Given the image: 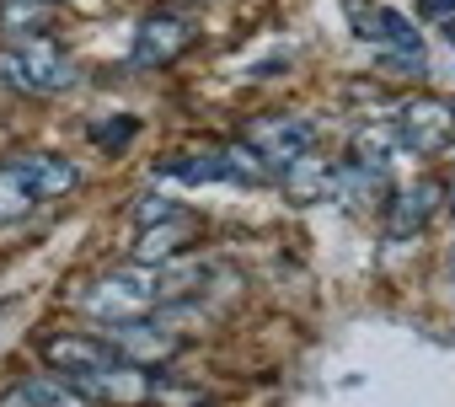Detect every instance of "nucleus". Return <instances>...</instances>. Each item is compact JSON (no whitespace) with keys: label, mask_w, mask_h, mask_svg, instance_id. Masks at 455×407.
I'll use <instances>...</instances> for the list:
<instances>
[{"label":"nucleus","mask_w":455,"mask_h":407,"mask_svg":"<svg viewBox=\"0 0 455 407\" xmlns=\"http://www.w3.org/2000/svg\"><path fill=\"white\" fill-rule=\"evenodd\" d=\"M70 81H76V65L49 38H28L17 49H0V86H12V92L49 97V92H65Z\"/></svg>","instance_id":"nucleus-1"},{"label":"nucleus","mask_w":455,"mask_h":407,"mask_svg":"<svg viewBox=\"0 0 455 407\" xmlns=\"http://www.w3.org/2000/svg\"><path fill=\"white\" fill-rule=\"evenodd\" d=\"M156 300H161V279H156V268H145V263L118 268L113 279L97 284V295H86V306H92L102 322H134V316H145Z\"/></svg>","instance_id":"nucleus-2"},{"label":"nucleus","mask_w":455,"mask_h":407,"mask_svg":"<svg viewBox=\"0 0 455 407\" xmlns=\"http://www.w3.org/2000/svg\"><path fill=\"white\" fill-rule=\"evenodd\" d=\"M108 348H113L118 359H129L134 370H145V364H166V359L182 348V338L166 332V327H156V322H145V316H134V322H113Z\"/></svg>","instance_id":"nucleus-3"},{"label":"nucleus","mask_w":455,"mask_h":407,"mask_svg":"<svg viewBox=\"0 0 455 407\" xmlns=\"http://www.w3.org/2000/svg\"><path fill=\"white\" fill-rule=\"evenodd\" d=\"M450 134H455V118H450V108H444L439 97H412V102L402 108V118H396V140L412 145L418 156L444 150Z\"/></svg>","instance_id":"nucleus-4"},{"label":"nucleus","mask_w":455,"mask_h":407,"mask_svg":"<svg viewBox=\"0 0 455 407\" xmlns=\"http://www.w3.org/2000/svg\"><path fill=\"white\" fill-rule=\"evenodd\" d=\"M193 49V28L182 22V17H172V12H156L140 33H134V65H172V60H182Z\"/></svg>","instance_id":"nucleus-5"},{"label":"nucleus","mask_w":455,"mask_h":407,"mask_svg":"<svg viewBox=\"0 0 455 407\" xmlns=\"http://www.w3.org/2000/svg\"><path fill=\"white\" fill-rule=\"evenodd\" d=\"M247 145L268 161V166H290V161H300L306 150H311V124L306 118H258L252 124V134H247Z\"/></svg>","instance_id":"nucleus-6"},{"label":"nucleus","mask_w":455,"mask_h":407,"mask_svg":"<svg viewBox=\"0 0 455 407\" xmlns=\"http://www.w3.org/2000/svg\"><path fill=\"white\" fill-rule=\"evenodd\" d=\"M44 359H49L54 370H65L70 380H81V375H102V370L113 364V348H108V343H97V338L60 332V338H49V343H44Z\"/></svg>","instance_id":"nucleus-7"},{"label":"nucleus","mask_w":455,"mask_h":407,"mask_svg":"<svg viewBox=\"0 0 455 407\" xmlns=\"http://www.w3.org/2000/svg\"><path fill=\"white\" fill-rule=\"evenodd\" d=\"M434 198H439V182H412L407 193H396L386 231H391V236H412V231H423L428 215H434Z\"/></svg>","instance_id":"nucleus-8"},{"label":"nucleus","mask_w":455,"mask_h":407,"mask_svg":"<svg viewBox=\"0 0 455 407\" xmlns=\"http://www.w3.org/2000/svg\"><path fill=\"white\" fill-rule=\"evenodd\" d=\"M22 177H28V188L38 193V198H54V193H70L76 182H81V172L70 166V161H60V156H22V161H12Z\"/></svg>","instance_id":"nucleus-9"},{"label":"nucleus","mask_w":455,"mask_h":407,"mask_svg":"<svg viewBox=\"0 0 455 407\" xmlns=\"http://www.w3.org/2000/svg\"><path fill=\"white\" fill-rule=\"evenodd\" d=\"M22 407H92V396L70 380V375H33L17 386Z\"/></svg>","instance_id":"nucleus-10"},{"label":"nucleus","mask_w":455,"mask_h":407,"mask_svg":"<svg viewBox=\"0 0 455 407\" xmlns=\"http://www.w3.org/2000/svg\"><path fill=\"white\" fill-rule=\"evenodd\" d=\"M33 204H38V193L28 188V177L17 166H0V231L17 226V220H28Z\"/></svg>","instance_id":"nucleus-11"},{"label":"nucleus","mask_w":455,"mask_h":407,"mask_svg":"<svg viewBox=\"0 0 455 407\" xmlns=\"http://www.w3.org/2000/svg\"><path fill=\"white\" fill-rule=\"evenodd\" d=\"M327 182H332V172L306 150L300 161H290L284 166V188H290V198H300V204H311V198H322L327 193Z\"/></svg>","instance_id":"nucleus-12"},{"label":"nucleus","mask_w":455,"mask_h":407,"mask_svg":"<svg viewBox=\"0 0 455 407\" xmlns=\"http://www.w3.org/2000/svg\"><path fill=\"white\" fill-rule=\"evenodd\" d=\"M182 236H188V226H182V220H166L161 231H145V236H140V247H134V263H145V268H150V263H166V258L177 252V242H182Z\"/></svg>","instance_id":"nucleus-13"},{"label":"nucleus","mask_w":455,"mask_h":407,"mask_svg":"<svg viewBox=\"0 0 455 407\" xmlns=\"http://www.w3.org/2000/svg\"><path fill=\"white\" fill-rule=\"evenodd\" d=\"M44 22H49V6H44V0H6V6H0V28H6V33H44Z\"/></svg>","instance_id":"nucleus-14"},{"label":"nucleus","mask_w":455,"mask_h":407,"mask_svg":"<svg viewBox=\"0 0 455 407\" xmlns=\"http://www.w3.org/2000/svg\"><path fill=\"white\" fill-rule=\"evenodd\" d=\"M375 38H386V44H396L402 54H418V33H412V22L402 17V12H375Z\"/></svg>","instance_id":"nucleus-15"},{"label":"nucleus","mask_w":455,"mask_h":407,"mask_svg":"<svg viewBox=\"0 0 455 407\" xmlns=\"http://www.w3.org/2000/svg\"><path fill=\"white\" fill-rule=\"evenodd\" d=\"M134 220L150 231V226H166V220H177V210H172V198H161V193H156V198H140V204H134Z\"/></svg>","instance_id":"nucleus-16"},{"label":"nucleus","mask_w":455,"mask_h":407,"mask_svg":"<svg viewBox=\"0 0 455 407\" xmlns=\"http://www.w3.org/2000/svg\"><path fill=\"white\" fill-rule=\"evenodd\" d=\"M134 129H140L134 118H124V124H97V129H92V140H97V145H113V150H118V145H129V140H134Z\"/></svg>","instance_id":"nucleus-17"},{"label":"nucleus","mask_w":455,"mask_h":407,"mask_svg":"<svg viewBox=\"0 0 455 407\" xmlns=\"http://www.w3.org/2000/svg\"><path fill=\"white\" fill-rule=\"evenodd\" d=\"M423 12H428V17H444V12H450V0H423Z\"/></svg>","instance_id":"nucleus-18"},{"label":"nucleus","mask_w":455,"mask_h":407,"mask_svg":"<svg viewBox=\"0 0 455 407\" xmlns=\"http://www.w3.org/2000/svg\"><path fill=\"white\" fill-rule=\"evenodd\" d=\"M44 6H54V0H44Z\"/></svg>","instance_id":"nucleus-19"}]
</instances>
